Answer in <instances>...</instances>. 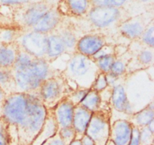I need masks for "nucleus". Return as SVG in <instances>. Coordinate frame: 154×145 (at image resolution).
Listing matches in <instances>:
<instances>
[{"mask_svg": "<svg viewBox=\"0 0 154 145\" xmlns=\"http://www.w3.org/2000/svg\"><path fill=\"white\" fill-rule=\"evenodd\" d=\"M93 113L84 107L79 105L74 108L72 127L76 133L75 140H81L85 134L87 125L90 122Z\"/></svg>", "mask_w": 154, "mask_h": 145, "instance_id": "nucleus-18", "label": "nucleus"}, {"mask_svg": "<svg viewBox=\"0 0 154 145\" xmlns=\"http://www.w3.org/2000/svg\"><path fill=\"white\" fill-rule=\"evenodd\" d=\"M22 29L14 26L0 27V43H14L16 39L20 34Z\"/></svg>", "mask_w": 154, "mask_h": 145, "instance_id": "nucleus-26", "label": "nucleus"}, {"mask_svg": "<svg viewBox=\"0 0 154 145\" xmlns=\"http://www.w3.org/2000/svg\"><path fill=\"white\" fill-rule=\"evenodd\" d=\"M132 134V124L127 119H119L111 123L108 140L114 145H129Z\"/></svg>", "mask_w": 154, "mask_h": 145, "instance_id": "nucleus-11", "label": "nucleus"}, {"mask_svg": "<svg viewBox=\"0 0 154 145\" xmlns=\"http://www.w3.org/2000/svg\"><path fill=\"white\" fill-rule=\"evenodd\" d=\"M54 31L57 33L65 48V54L72 55L76 51L78 37L76 28L72 23L66 21L63 18L62 22Z\"/></svg>", "mask_w": 154, "mask_h": 145, "instance_id": "nucleus-13", "label": "nucleus"}, {"mask_svg": "<svg viewBox=\"0 0 154 145\" xmlns=\"http://www.w3.org/2000/svg\"><path fill=\"white\" fill-rule=\"evenodd\" d=\"M57 131V126L55 119H54V113H53V110H48V114L45 119V124L40 132L36 136V137L30 145H42V143L47 139L52 137Z\"/></svg>", "mask_w": 154, "mask_h": 145, "instance_id": "nucleus-21", "label": "nucleus"}, {"mask_svg": "<svg viewBox=\"0 0 154 145\" xmlns=\"http://www.w3.org/2000/svg\"><path fill=\"white\" fill-rule=\"evenodd\" d=\"M47 114L38 96L15 92L7 96L2 118L16 131L17 145H30L42 130Z\"/></svg>", "mask_w": 154, "mask_h": 145, "instance_id": "nucleus-1", "label": "nucleus"}, {"mask_svg": "<svg viewBox=\"0 0 154 145\" xmlns=\"http://www.w3.org/2000/svg\"><path fill=\"white\" fill-rule=\"evenodd\" d=\"M35 58H36V57H35L31 54H29L24 49H23L22 48L18 46L17 54L14 63L11 67V70H17V69L27 66Z\"/></svg>", "mask_w": 154, "mask_h": 145, "instance_id": "nucleus-27", "label": "nucleus"}, {"mask_svg": "<svg viewBox=\"0 0 154 145\" xmlns=\"http://www.w3.org/2000/svg\"><path fill=\"white\" fill-rule=\"evenodd\" d=\"M138 49L136 50L128 48V51L131 54V60L128 65V69L135 64V66H138L136 68V72L145 70L149 67H152L153 64L154 54L153 48L144 47L138 42Z\"/></svg>", "mask_w": 154, "mask_h": 145, "instance_id": "nucleus-14", "label": "nucleus"}, {"mask_svg": "<svg viewBox=\"0 0 154 145\" xmlns=\"http://www.w3.org/2000/svg\"><path fill=\"white\" fill-rule=\"evenodd\" d=\"M65 54V48L60 36L55 31L48 33V50L46 60L49 63L55 61L59 57Z\"/></svg>", "mask_w": 154, "mask_h": 145, "instance_id": "nucleus-20", "label": "nucleus"}, {"mask_svg": "<svg viewBox=\"0 0 154 145\" xmlns=\"http://www.w3.org/2000/svg\"><path fill=\"white\" fill-rule=\"evenodd\" d=\"M138 2H139L141 3H143V4H147V3L150 2L151 0H137Z\"/></svg>", "mask_w": 154, "mask_h": 145, "instance_id": "nucleus-44", "label": "nucleus"}, {"mask_svg": "<svg viewBox=\"0 0 154 145\" xmlns=\"http://www.w3.org/2000/svg\"><path fill=\"white\" fill-rule=\"evenodd\" d=\"M92 7L90 0H61L57 8L63 18L69 16L83 18Z\"/></svg>", "mask_w": 154, "mask_h": 145, "instance_id": "nucleus-12", "label": "nucleus"}, {"mask_svg": "<svg viewBox=\"0 0 154 145\" xmlns=\"http://www.w3.org/2000/svg\"><path fill=\"white\" fill-rule=\"evenodd\" d=\"M139 135L140 131L139 128L132 125V140H131L129 145H139ZM106 145H114V143L108 140V143Z\"/></svg>", "mask_w": 154, "mask_h": 145, "instance_id": "nucleus-38", "label": "nucleus"}, {"mask_svg": "<svg viewBox=\"0 0 154 145\" xmlns=\"http://www.w3.org/2000/svg\"><path fill=\"white\" fill-rule=\"evenodd\" d=\"M16 83V92L29 93L39 97L41 85L48 79L61 74L46 60L35 58L29 64L17 70H11Z\"/></svg>", "mask_w": 154, "mask_h": 145, "instance_id": "nucleus-2", "label": "nucleus"}, {"mask_svg": "<svg viewBox=\"0 0 154 145\" xmlns=\"http://www.w3.org/2000/svg\"><path fill=\"white\" fill-rule=\"evenodd\" d=\"M125 83L119 84L112 89L110 104L117 111L129 115L134 113L125 89Z\"/></svg>", "mask_w": 154, "mask_h": 145, "instance_id": "nucleus-16", "label": "nucleus"}, {"mask_svg": "<svg viewBox=\"0 0 154 145\" xmlns=\"http://www.w3.org/2000/svg\"><path fill=\"white\" fill-rule=\"evenodd\" d=\"M127 119L133 126L138 128L147 126L154 119L153 101H150L142 109L129 115Z\"/></svg>", "mask_w": 154, "mask_h": 145, "instance_id": "nucleus-19", "label": "nucleus"}, {"mask_svg": "<svg viewBox=\"0 0 154 145\" xmlns=\"http://www.w3.org/2000/svg\"><path fill=\"white\" fill-rule=\"evenodd\" d=\"M18 51L17 43H0V67L11 68Z\"/></svg>", "mask_w": 154, "mask_h": 145, "instance_id": "nucleus-22", "label": "nucleus"}, {"mask_svg": "<svg viewBox=\"0 0 154 145\" xmlns=\"http://www.w3.org/2000/svg\"><path fill=\"white\" fill-rule=\"evenodd\" d=\"M80 105L91 111L92 113L99 111L101 108V105H102L100 95L96 91L90 89L87 95L80 103Z\"/></svg>", "mask_w": 154, "mask_h": 145, "instance_id": "nucleus-25", "label": "nucleus"}, {"mask_svg": "<svg viewBox=\"0 0 154 145\" xmlns=\"http://www.w3.org/2000/svg\"><path fill=\"white\" fill-rule=\"evenodd\" d=\"M147 128H148V129L150 130V131H151V132H153V133H154V119L153 120H152L151 122H150V123L148 124V125H147Z\"/></svg>", "mask_w": 154, "mask_h": 145, "instance_id": "nucleus-42", "label": "nucleus"}, {"mask_svg": "<svg viewBox=\"0 0 154 145\" xmlns=\"http://www.w3.org/2000/svg\"><path fill=\"white\" fill-rule=\"evenodd\" d=\"M131 60V54L128 48L123 54L117 55L110 72L118 77H127L128 65Z\"/></svg>", "mask_w": 154, "mask_h": 145, "instance_id": "nucleus-23", "label": "nucleus"}, {"mask_svg": "<svg viewBox=\"0 0 154 145\" xmlns=\"http://www.w3.org/2000/svg\"><path fill=\"white\" fill-rule=\"evenodd\" d=\"M129 1L130 0H90V2L92 6H105L125 9V6Z\"/></svg>", "mask_w": 154, "mask_h": 145, "instance_id": "nucleus-31", "label": "nucleus"}, {"mask_svg": "<svg viewBox=\"0 0 154 145\" xmlns=\"http://www.w3.org/2000/svg\"><path fill=\"white\" fill-rule=\"evenodd\" d=\"M42 145H65V143H63V141L59 135V133L57 131L52 137L47 139L42 143Z\"/></svg>", "mask_w": 154, "mask_h": 145, "instance_id": "nucleus-39", "label": "nucleus"}, {"mask_svg": "<svg viewBox=\"0 0 154 145\" xmlns=\"http://www.w3.org/2000/svg\"><path fill=\"white\" fill-rule=\"evenodd\" d=\"M116 58H117V54L109 55L99 59L96 61H95V63H96V66H98V68H99L101 72L108 73L111 71L113 63L115 61Z\"/></svg>", "mask_w": 154, "mask_h": 145, "instance_id": "nucleus-32", "label": "nucleus"}, {"mask_svg": "<svg viewBox=\"0 0 154 145\" xmlns=\"http://www.w3.org/2000/svg\"><path fill=\"white\" fill-rule=\"evenodd\" d=\"M89 90L88 89H84V88H75L72 92L69 94L67 96L66 99L74 106H78L79 105L80 103L84 99V97L87 95L88 93Z\"/></svg>", "mask_w": 154, "mask_h": 145, "instance_id": "nucleus-30", "label": "nucleus"}, {"mask_svg": "<svg viewBox=\"0 0 154 145\" xmlns=\"http://www.w3.org/2000/svg\"><path fill=\"white\" fill-rule=\"evenodd\" d=\"M15 43L36 58L46 60L48 34L32 30H22Z\"/></svg>", "mask_w": 154, "mask_h": 145, "instance_id": "nucleus-8", "label": "nucleus"}, {"mask_svg": "<svg viewBox=\"0 0 154 145\" xmlns=\"http://www.w3.org/2000/svg\"><path fill=\"white\" fill-rule=\"evenodd\" d=\"M44 0H0V5L7 7H20L29 3L38 2Z\"/></svg>", "mask_w": 154, "mask_h": 145, "instance_id": "nucleus-37", "label": "nucleus"}, {"mask_svg": "<svg viewBox=\"0 0 154 145\" xmlns=\"http://www.w3.org/2000/svg\"><path fill=\"white\" fill-rule=\"evenodd\" d=\"M63 17L57 10V6H53L32 27L27 30H32L39 33H48L54 31L63 20Z\"/></svg>", "mask_w": 154, "mask_h": 145, "instance_id": "nucleus-15", "label": "nucleus"}, {"mask_svg": "<svg viewBox=\"0 0 154 145\" xmlns=\"http://www.w3.org/2000/svg\"><path fill=\"white\" fill-rule=\"evenodd\" d=\"M70 145H81V140H75Z\"/></svg>", "mask_w": 154, "mask_h": 145, "instance_id": "nucleus-43", "label": "nucleus"}, {"mask_svg": "<svg viewBox=\"0 0 154 145\" xmlns=\"http://www.w3.org/2000/svg\"><path fill=\"white\" fill-rule=\"evenodd\" d=\"M74 108L75 107L66 98H65L53 109L57 131L63 128L72 126Z\"/></svg>", "mask_w": 154, "mask_h": 145, "instance_id": "nucleus-17", "label": "nucleus"}, {"mask_svg": "<svg viewBox=\"0 0 154 145\" xmlns=\"http://www.w3.org/2000/svg\"><path fill=\"white\" fill-rule=\"evenodd\" d=\"M152 21L153 17L149 18L148 14L130 16L119 25L117 31L126 39L131 41L138 40Z\"/></svg>", "mask_w": 154, "mask_h": 145, "instance_id": "nucleus-9", "label": "nucleus"}, {"mask_svg": "<svg viewBox=\"0 0 154 145\" xmlns=\"http://www.w3.org/2000/svg\"><path fill=\"white\" fill-rule=\"evenodd\" d=\"M141 45L148 48H154V27L153 20L147 25L144 31L138 40H135Z\"/></svg>", "mask_w": 154, "mask_h": 145, "instance_id": "nucleus-28", "label": "nucleus"}, {"mask_svg": "<svg viewBox=\"0 0 154 145\" xmlns=\"http://www.w3.org/2000/svg\"><path fill=\"white\" fill-rule=\"evenodd\" d=\"M108 42L106 35L99 33H87L78 39L76 51L87 57H91Z\"/></svg>", "mask_w": 154, "mask_h": 145, "instance_id": "nucleus-10", "label": "nucleus"}, {"mask_svg": "<svg viewBox=\"0 0 154 145\" xmlns=\"http://www.w3.org/2000/svg\"><path fill=\"white\" fill-rule=\"evenodd\" d=\"M0 87L7 95L16 92V83L12 75L11 68L0 67Z\"/></svg>", "mask_w": 154, "mask_h": 145, "instance_id": "nucleus-24", "label": "nucleus"}, {"mask_svg": "<svg viewBox=\"0 0 154 145\" xmlns=\"http://www.w3.org/2000/svg\"><path fill=\"white\" fill-rule=\"evenodd\" d=\"M111 114L112 110L109 106L106 108L101 107L99 111L92 114L85 134L90 137L96 145H106L108 143Z\"/></svg>", "mask_w": 154, "mask_h": 145, "instance_id": "nucleus-7", "label": "nucleus"}, {"mask_svg": "<svg viewBox=\"0 0 154 145\" xmlns=\"http://www.w3.org/2000/svg\"><path fill=\"white\" fill-rule=\"evenodd\" d=\"M52 7V5L44 0L16 8L12 16V25L22 30L31 28Z\"/></svg>", "mask_w": 154, "mask_h": 145, "instance_id": "nucleus-6", "label": "nucleus"}, {"mask_svg": "<svg viewBox=\"0 0 154 145\" xmlns=\"http://www.w3.org/2000/svg\"><path fill=\"white\" fill-rule=\"evenodd\" d=\"M73 89L61 72L43 82L39 89V98L47 110H53Z\"/></svg>", "mask_w": 154, "mask_h": 145, "instance_id": "nucleus-5", "label": "nucleus"}, {"mask_svg": "<svg viewBox=\"0 0 154 145\" xmlns=\"http://www.w3.org/2000/svg\"><path fill=\"white\" fill-rule=\"evenodd\" d=\"M11 134L8 125L1 118L0 119V145H11Z\"/></svg>", "mask_w": 154, "mask_h": 145, "instance_id": "nucleus-34", "label": "nucleus"}, {"mask_svg": "<svg viewBox=\"0 0 154 145\" xmlns=\"http://www.w3.org/2000/svg\"><path fill=\"white\" fill-rule=\"evenodd\" d=\"M107 87H108V83H107L106 79V73L100 71L96 76V79H95L93 84L92 85L90 89H93V90L100 93L101 92L105 90Z\"/></svg>", "mask_w": 154, "mask_h": 145, "instance_id": "nucleus-36", "label": "nucleus"}, {"mask_svg": "<svg viewBox=\"0 0 154 145\" xmlns=\"http://www.w3.org/2000/svg\"><path fill=\"white\" fill-rule=\"evenodd\" d=\"M129 12L123 8L105 6H93L84 18L94 30L109 31L116 29L120 24L129 18Z\"/></svg>", "mask_w": 154, "mask_h": 145, "instance_id": "nucleus-4", "label": "nucleus"}, {"mask_svg": "<svg viewBox=\"0 0 154 145\" xmlns=\"http://www.w3.org/2000/svg\"><path fill=\"white\" fill-rule=\"evenodd\" d=\"M114 54H117V45L111 43V42H108L106 45L102 46L99 51H96L93 55L90 57L93 61H96L97 60L104 57L114 55Z\"/></svg>", "mask_w": 154, "mask_h": 145, "instance_id": "nucleus-29", "label": "nucleus"}, {"mask_svg": "<svg viewBox=\"0 0 154 145\" xmlns=\"http://www.w3.org/2000/svg\"><path fill=\"white\" fill-rule=\"evenodd\" d=\"M139 145H154V133L151 132L147 126L139 128Z\"/></svg>", "mask_w": 154, "mask_h": 145, "instance_id": "nucleus-35", "label": "nucleus"}, {"mask_svg": "<svg viewBox=\"0 0 154 145\" xmlns=\"http://www.w3.org/2000/svg\"><path fill=\"white\" fill-rule=\"evenodd\" d=\"M7 94L0 87V119L2 117L3 108H4V105L5 103L6 98H7Z\"/></svg>", "mask_w": 154, "mask_h": 145, "instance_id": "nucleus-40", "label": "nucleus"}, {"mask_svg": "<svg viewBox=\"0 0 154 145\" xmlns=\"http://www.w3.org/2000/svg\"><path fill=\"white\" fill-rule=\"evenodd\" d=\"M69 57L62 75L70 84L76 85V87L90 89L100 72L95 61L77 51Z\"/></svg>", "mask_w": 154, "mask_h": 145, "instance_id": "nucleus-3", "label": "nucleus"}, {"mask_svg": "<svg viewBox=\"0 0 154 145\" xmlns=\"http://www.w3.org/2000/svg\"><path fill=\"white\" fill-rule=\"evenodd\" d=\"M80 140H81V145H96L94 141L90 137H88L87 134H84Z\"/></svg>", "mask_w": 154, "mask_h": 145, "instance_id": "nucleus-41", "label": "nucleus"}, {"mask_svg": "<svg viewBox=\"0 0 154 145\" xmlns=\"http://www.w3.org/2000/svg\"><path fill=\"white\" fill-rule=\"evenodd\" d=\"M57 132L59 133V135L65 145H70L75 140L76 133L72 126L63 128L57 131Z\"/></svg>", "mask_w": 154, "mask_h": 145, "instance_id": "nucleus-33", "label": "nucleus"}]
</instances>
